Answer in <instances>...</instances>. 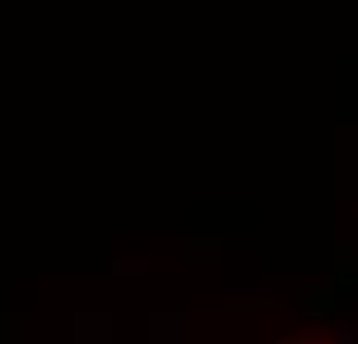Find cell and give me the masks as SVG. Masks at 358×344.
<instances>
[{"label":"cell","instance_id":"cell-1","mask_svg":"<svg viewBox=\"0 0 358 344\" xmlns=\"http://www.w3.org/2000/svg\"><path fill=\"white\" fill-rule=\"evenodd\" d=\"M293 344H317V340H293Z\"/></svg>","mask_w":358,"mask_h":344}]
</instances>
